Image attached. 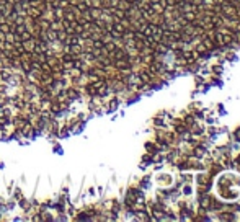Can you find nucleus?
Masks as SVG:
<instances>
[{
  "mask_svg": "<svg viewBox=\"0 0 240 222\" xmlns=\"http://www.w3.org/2000/svg\"><path fill=\"white\" fill-rule=\"evenodd\" d=\"M41 72L42 74H52V67H51L47 62H42L41 64Z\"/></svg>",
  "mask_w": 240,
  "mask_h": 222,
  "instance_id": "nucleus-4",
  "label": "nucleus"
},
{
  "mask_svg": "<svg viewBox=\"0 0 240 222\" xmlns=\"http://www.w3.org/2000/svg\"><path fill=\"white\" fill-rule=\"evenodd\" d=\"M41 13H42V11L39 10V8H36V7H29L28 10H26V15H29V17H33V18L41 17Z\"/></svg>",
  "mask_w": 240,
  "mask_h": 222,
  "instance_id": "nucleus-2",
  "label": "nucleus"
},
{
  "mask_svg": "<svg viewBox=\"0 0 240 222\" xmlns=\"http://www.w3.org/2000/svg\"><path fill=\"white\" fill-rule=\"evenodd\" d=\"M21 44H23L26 52H33V51H34V46H36V39L29 38V39H26V41H21Z\"/></svg>",
  "mask_w": 240,
  "mask_h": 222,
  "instance_id": "nucleus-1",
  "label": "nucleus"
},
{
  "mask_svg": "<svg viewBox=\"0 0 240 222\" xmlns=\"http://www.w3.org/2000/svg\"><path fill=\"white\" fill-rule=\"evenodd\" d=\"M67 31H65V29H59V31H57V41L59 42H64L65 41V39H67Z\"/></svg>",
  "mask_w": 240,
  "mask_h": 222,
  "instance_id": "nucleus-3",
  "label": "nucleus"
}]
</instances>
